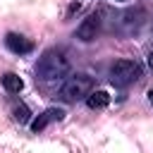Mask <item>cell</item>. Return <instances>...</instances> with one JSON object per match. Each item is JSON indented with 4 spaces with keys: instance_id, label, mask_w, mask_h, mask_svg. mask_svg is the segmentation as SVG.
I'll return each instance as SVG.
<instances>
[{
    "instance_id": "cell-10",
    "label": "cell",
    "mask_w": 153,
    "mask_h": 153,
    "mask_svg": "<svg viewBox=\"0 0 153 153\" xmlns=\"http://www.w3.org/2000/svg\"><path fill=\"white\" fill-rule=\"evenodd\" d=\"M14 120H17L19 124H26V122L31 120V112H29V108H26L24 103H19V105H14Z\"/></svg>"
},
{
    "instance_id": "cell-9",
    "label": "cell",
    "mask_w": 153,
    "mask_h": 153,
    "mask_svg": "<svg viewBox=\"0 0 153 153\" xmlns=\"http://www.w3.org/2000/svg\"><path fill=\"white\" fill-rule=\"evenodd\" d=\"M2 88H5L7 93H19V91L24 88V81H22L19 74L7 72V74H2Z\"/></svg>"
},
{
    "instance_id": "cell-12",
    "label": "cell",
    "mask_w": 153,
    "mask_h": 153,
    "mask_svg": "<svg viewBox=\"0 0 153 153\" xmlns=\"http://www.w3.org/2000/svg\"><path fill=\"white\" fill-rule=\"evenodd\" d=\"M148 67H151V69H153V53H151V55H148Z\"/></svg>"
},
{
    "instance_id": "cell-3",
    "label": "cell",
    "mask_w": 153,
    "mask_h": 153,
    "mask_svg": "<svg viewBox=\"0 0 153 153\" xmlns=\"http://www.w3.org/2000/svg\"><path fill=\"white\" fill-rule=\"evenodd\" d=\"M139 76H141V65L134 62V60H115L110 65V69H108L110 84L112 86H120V88L139 81Z\"/></svg>"
},
{
    "instance_id": "cell-8",
    "label": "cell",
    "mask_w": 153,
    "mask_h": 153,
    "mask_svg": "<svg viewBox=\"0 0 153 153\" xmlns=\"http://www.w3.org/2000/svg\"><path fill=\"white\" fill-rule=\"evenodd\" d=\"M108 103H110L108 91H91V93L86 96V105H88L91 110H103Z\"/></svg>"
},
{
    "instance_id": "cell-5",
    "label": "cell",
    "mask_w": 153,
    "mask_h": 153,
    "mask_svg": "<svg viewBox=\"0 0 153 153\" xmlns=\"http://www.w3.org/2000/svg\"><path fill=\"white\" fill-rule=\"evenodd\" d=\"M117 22H120V29H122V31H136V29L146 22V10H143V7L124 10V12L117 17Z\"/></svg>"
},
{
    "instance_id": "cell-6",
    "label": "cell",
    "mask_w": 153,
    "mask_h": 153,
    "mask_svg": "<svg viewBox=\"0 0 153 153\" xmlns=\"http://www.w3.org/2000/svg\"><path fill=\"white\" fill-rule=\"evenodd\" d=\"M5 48H7L10 53H14V55H29V53L33 50V43H31L26 36H22V33L10 31V33L5 36Z\"/></svg>"
},
{
    "instance_id": "cell-1",
    "label": "cell",
    "mask_w": 153,
    "mask_h": 153,
    "mask_svg": "<svg viewBox=\"0 0 153 153\" xmlns=\"http://www.w3.org/2000/svg\"><path fill=\"white\" fill-rule=\"evenodd\" d=\"M69 72V60L60 48H48L36 62V79L41 81H55Z\"/></svg>"
},
{
    "instance_id": "cell-7",
    "label": "cell",
    "mask_w": 153,
    "mask_h": 153,
    "mask_svg": "<svg viewBox=\"0 0 153 153\" xmlns=\"http://www.w3.org/2000/svg\"><path fill=\"white\" fill-rule=\"evenodd\" d=\"M62 117H65V110H62V108H48V110H43L38 117L31 120V131L38 134V131H43L50 122H60Z\"/></svg>"
},
{
    "instance_id": "cell-11",
    "label": "cell",
    "mask_w": 153,
    "mask_h": 153,
    "mask_svg": "<svg viewBox=\"0 0 153 153\" xmlns=\"http://www.w3.org/2000/svg\"><path fill=\"white\" fill-rule=\"evenodd\" d=\"M148 103H151V105H153V88H151V91H148Z\"/></svg>"
},
{
    "instance_id": "cell-2",
    "label": "cell",
    "mask_w": 153,
    "mask_h": 153,
    "mask_svg": "<svg viewBox=\"0 0 153 153\" xmlns=\"http://www.w3.org/2000/svg\"><path fill=\"white\" fill-rule=\"evenodd\" d=\"M91 91H93V76L86 72H74L62 81L60 98L65 103H76V100H86V96Z\"/></svg>"
},
{
    "instance_id": "cell-4",
    "label": "cell",
    "mask_w": 153,
    "mask_h": 153,
    "mask_svg": "<svg viewBox=\"0 0 153 153\" xmlns=\"http://www.w3.org/2000/svg\"><path fill=\"white\" fill-rule=\"evenodd\" d=\"M100 12H93V14H88L79 26H76V31H74V38H79V41H84V43H91V41H96V36H98V31H100Z\"/></svg>"
}]
</instances>
